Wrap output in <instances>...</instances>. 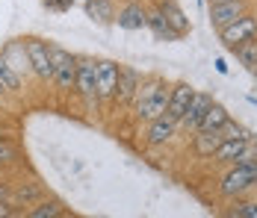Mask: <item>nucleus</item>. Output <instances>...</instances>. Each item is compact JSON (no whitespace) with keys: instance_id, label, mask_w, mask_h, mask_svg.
I'll list each match as a JSON object with an SVG mask.
<instances>
[{"instance_id":"nucleus-1","label":"nucleus","mask_w":257,"mask_h":218,"mask_svg":"<svg viewBox=\"0 0 257 218\" xmlns=\"http://www.w3.org/2000/svg\"><path fill=\"white\" fill-rule=\"evenodd\" d=\"M254 189H257L254 162H233V165H228V171L219 177V194H222L225 200L248 197Z\"/></svg>"},{"instance_id":"nucleus-2","label":"nucleus","mask_w":257,"mask_h":218,"mask_svg":"<svg viewBox=\"0 0 257 218\" xmlns=\"http://www.w3.org/2000/svg\"><path fill=\"white\" fill-rule=\"evenodd\" d=\"M48 50H51V62H53V80H51V83L56 86V92H62V95L74 92V77H77V53L59 48V45H51V42H48Z\"/></svg>"},{"instance_id":"nucleus-3","label":"nucleus","mask_w":257,"mask_h":218,"mask_svg":"<svg viewBox=\"0 0 257 218\" xmlns=\"http://www.w3.org/2000/svg\"><path fill=\"white\" fill-rule=\"evenodd\" d=\"M74 95L89 106H98V59L95 56H77Z\"/></svg>"},{"instance_id":"nucleus-4","label":"nucleus","mask_w":257,"mask_h":218,"mask_svg":"<svg viewBox=\"0 0 257 218\" xmlns=\"http://www.w3.org/2000/svg\"><path fill=\"white\" fill-rule=\"evenodd\" d=\"M24 45V53L30 59V68H33V77L42 80V83H51L53 80V62H51V50H48V42L36 39V36H27L21 39Z\"/></svg>"},{"instance_id":"nucleus-5","label":"nucleus","mask_w":257,"mask_h":218,"mask_svg":"<svg viewBox=\"0 0 257 218\" xmlns=\"http://www.w3.org/2000/svg\"><path fill=\"white\" fill-rule=\"evenodd\" d=\"M169 92H172V86L169 83H163L160 89H157L151 97H145V100H136V103H130V109H133V118L136 121H154L160 115H166V106H169Z\"/></svg>"},{"instance_id":"nucleus-6","label":"nucleus","mask_w":257,"mask_h":218,"mask_svg":"<svg viewBox=\"0 0 257 218\" xmlns=\"http://www.w3.org/2000/svg\"><path fill=\"white\" fill-rule=\"evenodd\" d=\"M251 6H254V0H225V3H216V6H210V27L219 33L228 24H233L236 18H242Z\"/></svg>"},{"instance_id":"nucleus-7","label":"nucleus","mask_w":257,"mask_h":218,"mask_svg":"<svg viewBox=\"0 0 257 218\" xmlns=\"http://www.w3.org/2000/svg\"><path fill=\"white\" fill-rule=\"evenodd\" d=\"M251 36H257V12L254 9H248L242 18H236L233 24H228L225 30H219V39L225 42L228 50L236 48V45L245 42V39H251Z\"/></svg>"},{"instance_id":"nucleus-8","label":"nucleus","mask_w":257,"mask_h":218,"mask_svg":"<svg viewBox=\"0 0 257 218\" xmlns=\"http://www.w3.org/2000/svg\"><path fill=\"white\" fill-rule=\"evenodd\" d=\"M178 133H180V121L166 112V115H160V118H154V121H148L145 145L148 147H163V145H169V142H175Z\"/></svg>"},{"instance_id":"nucleus-9","label":"nucleus","mask_w":257,"mask_h":218,"mask_svg":"<svg viewBox=\"0 0 257 218\" xmlns=\"http://www.w3.org/2000/svg\"><path fill=\"white\" fill-rule=\"evenodd\" d=\"M213 100H216L213 92H198V89H195V92H192V100H189V106H186V112L180 115V130H183V133H195Z\"/></svg>"},{"instance_id":"nucleus-10","label":"nucleus","mask_w":257,"mask_h":218,"mask_svg":"<svg viewBox=\"0 0 257 218\" xmlns=\"http://www.w3.org/2000/svg\"><path fill=\"white\" fill-rule=\"evenodd\" d=\"M118 68L115 59H98V103H109L118 89Z\"/></svg>"},{"instance_id":"nucleus-11","label":"nucleus","mask_w":257,"mask_h":218,"mask_svg":"<svg viewBox=\"0 0 257 218\" xmlns=\"http://www.w3.org/2000/svg\"><path fill=\"white\" fill-rule=\"evenodd\" d=\"M115 24L127 33L136 30H148V6H142L139 0H127L118 12H115Z\"/></svg>"},{"instance_id":"nucleus-12","label":"nucleus","mask_w":257,"mask_h":218,"mask_svg":"<svg viewBox=\"0 0 257 218\" xmlns=\"http://www.w3.org/2000/svg\"><path fill=\"white\" fill-rule=\"evenodd\" d=\"M139 83H142V74L136 71L133 65H121V68H118V89H115L112 103H118V106L130 109V103H133V97H136Z\"/></svg>"},{"instance_id":"nucleus-13","label":"nucleus","mask_w":257,"mask_h":218,"mask_svg":"<svg viewBox=\"0 0 257 218\" xmlns=\"http://www.w3.org/2000/svg\"><path fill=\"white\" fill-rule=\"evenodd\" d=\"M42 197H48L45 186H42L39 180H27V183H15V186H12V197H9V203L24 209V206H33V203H39Z\"/></svg>"},{"instance_id":"nucleus-14","label":"nucleus","mask_w":257,"mask_h":218,"mask_svg":"<svg viewBox=\"0 0 257 218\" xmlns=\"http://www.w3.org/2000/svg\"><path fill=\"white\" fill-rule=\"evenodd\" d=\"M157 6H160V12H163V18L169 21V27H172V30L178 33L180 39H183V36L189 33V30H192V21L186 18V12L180 9V3H178V0H160Z\"/></svg>"},{"instance_id":"nucleus-15","label":"nucleus","mask_w":257,"mask_h":218,"mask_svg":"<svg viewBox=\"0 0 257 218\" xmlns=\"http://www.w3.org/2000/svg\"><path fill=\"white\" fill-rule=\"evenodd\" d=\"M189 136H192V153L198 159H210L216 153V147L222 145V133L219 130H195Z\"/></svg>"},{"instance_id":"nucleus-16","label":"nucleus","mask_w":257,"mask_h":218,"mask_svg":"<svg viewBox=\"0 0 257 218\" xmlns=\"http://www.w3.org/2000/svg\"><path fill=\"white\" fill-rule=\"evenodd\" d=\"M245 147H248V139H222V145L216 147V153L210 159L219 162V165H233L245 153Z\"/></svg>"},{"instance_id":"nucleus-17","label":"nucleus","mask_w":257,"mask_h":218,"mask_svg":"<svg viewBox=\"0 0 257 218\" xmlns=\"http://www.w3.org/2000/svg\"><path fill=\"white\" fill-rule=\"evenodd\" d=\"M192 92H195V89H192L189 83H175L172 92H169V106H166V112L180 121V115L186 112V106H189V100H192Z\"/></svg>"},{"instance_id":"nucleus-18","label":"nucleus","mask_w":257,"mask_h":218,"mask_svg":"<svg viewBox=\"0 0 257 218\" xmlns=\"http://www.w3.org/2000/svg\"><path fill=\"white\" fill-rule=\"evenodd\" d=\"M86 18H92L95 24H115V3L112 0H86L83 3Z\"/></svg>"},{"instance_id":"nucleus-19","label":"nucleus","mask_w":257,"mask_h":218,"mask_svg":"<svg viewBox=\"0 0 257 218\" xmlns=\"http://www.w3.org/2000/svg\"><path fill=\"white\" fill-rule=\"evenodd\" d=\"M148 30L154 33L160 42H178V39H180L178 33H175V30L169 27V21L163 18L160 6H151V9H148Z\"/></svg>"},{"instance_id":"nucleus-20","label":"nucleus","mask_w":257,"mask_h":218,"mask_svg":"<svg viewBox=\"0 0 257 218\" xmlns=\"http://www.w3.org/2000/svg\"><path fill=\"white\" fill-rule=\"evenodd\" d=\"M0 86L9 95H21V89H24V77L9 65V59L3 56V50H0Z\"/></svg>"},{"instance_id":"nucleus-21","label":"nucleus","mask_w":257,"mask_h":218,"mask_svg":"<svg viewBox=\"0 0 257 218\" xmlns=\"http://www.w3.org/2000/svg\"><path fill=\"white\" fill-rule=\"evenodd\" d=\"M65 212L62 209V200H56V197H42L39 203H33L30 209H27L24 215L27 218H59Z\"/></svg>"},{"instance_id":"nucleus-22","label":"nucleus","mask_w":257,"mask_h":218,"mask_svg":"<svg viewBox=\"0 0 257 218\" xmlns=\"http://www.w3.org/2000/svg\"><path fill=\"white\" fill-rule=\"evenodd\" d=\"M228 118H231V112H228L222 103H216V100H213V103H210V109L204 112V118H201V124H198V130H219Z\"/></svg>"},{"instance_id":"nucleus-23","label":"nucleus","mask_w":257,"mask_h":218,"mask_svg":"<svg viewBox=\"0 0 257 218\" xmlns=\"http://www.w3.org/2000/svg\"><path fill=\"white\" fill-rule=\"evenodd\" d=\"M236 53V59H239V65H245L248 71H254L257 68V36L251 39H245V42H239L236 48H231Z\"/></svg>"},{"instance_id":"nucleus-24","label":"nucleus","mask_w":257,"mask_h":218,"mask_svg":"<svg viewBox=\"0 0 257 218\" xmlns=\"http://www.w3.org/2000/svg\"><path fill=\"white\" fill-rule=\"evenodd\" d=\"M219 133H222V139H251V136H254L248 127H242V124L233 121V118H228V121L222 124Z\"/></svg>"},{"instance_id":"nucleus-25","label":"nucleus","mask_w":257,"mask_h":218,"mask_svg":"<svg viewBox=\"0 0 257 218\" xmlns=\"http://www.w3.org/2000/svg\"><path fill=\"white\" fill-rule=\"evenodd\" d=\"M236 206L231 209V215L236 218H257V197H251V200H245V197H239V200H233Z\"/></svg>"},{"instance_id":"nucleus-26","label":"nucleus","mask_w":257,"mask_h":218,"mask_svg":"<svg viewBox=\"0 0 257 218\" xmlns=\"http://www.w3.org/2000/svg\"><path fill=\"white\" fill-rule=\"evenodd\" d=\"M15 159H18V147L0 139V165H12Z\"/></svg>"},{"instance_id":"nucleus-27","label":"nucleus","mask_w":257,"mask_h":218,"mask_svg":"<svg viewBox=\"0 0 257 218\" xmlns=\"http://www.w3.org/2000/svg\"><path fill=\"white\" fill-rule=\"evenodd\" d=\"M45 6L48 9H56V12H68L74 6V0H45Z\"/></svg>"},{"instance_id":"nucleus-28","label":"nucleus","mask_w":257,"mask_h":218,"mask_svg":"<svg viewBox=\"0 0 257 218\" xmlns=\"http://www.w3.org/2000/svg\"><path fill=\"white\" fill-rule=\"evenodd\" d=\"M9 197H12V183L9 180H0V200L9 203Z\"/></svg>"},{"instance_id":"nucleus-29","label":"nucleus","mask_w":257,"mask_h":218,"mask_svg":"<svg viewBox=\"0 0 257 218\" xmlns=\"http://www.w3.org/2000/svg\"><path fill=\"white\" fill-rule=\"evenodd\" d=\"M12 215H15V206L6 203V200H0V218H12Z\"/></svg>"},{"instance_id":"nucleus-30","label":"nucleus","mask_w":257,"mask_h":218,"mask_svg":"<svg viewBox=\"0 0 257 218\" xmlns=\"http://www.w3.org/2000/svg\"><path fill=\"white\" fill-rule=\"evenodd\" d=\"M216 71H219V74H228V62H225V59H222V56H219V59H216Z\"/></svg>"},{"instance_id":"nucleus-31","label":"nucleus","mask_w":257,"mask_h":218,"mask_svg":"<svg viewBox=\"0 0 257 218\" xmlns=\"http://www.w3.org/2000/svg\"><path fill=\"white\" fill-rule=\"evenodd\" d=\"M6 97H9V92H6V89L0 86V100H6Z\"/></svg>"},{"instance_id":"nucleus-32","label":"nucleus","mask_w":257,"mask_h":218,"mask_svg":"<svg viewBox=\"0 0 257 218\" xmlns=\"http://www.w3.org/2000/svg\"><path fill=\"white\" fill-rule=\"evenodd\" d=\"M207 6H216V3H225V0H204Z\"/></svg>"},{"instance_id":"nucleus-33","label":"nucleus","mask_w":257,"mask_h":218,"mask_svg":"<svg viewBox=\"0 0 257 218\" xmlns=\"http://www.w3.org/2000/svg\"><path fill=\"white\" fill-rule=\"evenodd\" d=\"M254 177H257V162H254Z\"/></svg>"},{"instance_id":"nucleus-34","label":"nucleus","mask_w":257,"mask_h":218,"mask_svg":"<svg viewBox=\"0 0 257 218\" xmlns=\"http://www.w3.org/2000/svg\"><path fill=\"white\" fill-rule=\"evenodd\" d=\"M251 74H254V77H257V68H254V71H251Z\"/></svg>"},{"instance_id":"nucleus-35","label":"nucleus","mask_w":257,"mask_h":218,"mask_svg":"<svg viewBox=\"0 0 257 218\" xmlns=\"http://www.w3.org/2000/svg\"><path fill=\"white\" fill-rule=\"evenodd\" d=\"M83 3H86V0H83Z\"/></svg>"}]
</instances>
